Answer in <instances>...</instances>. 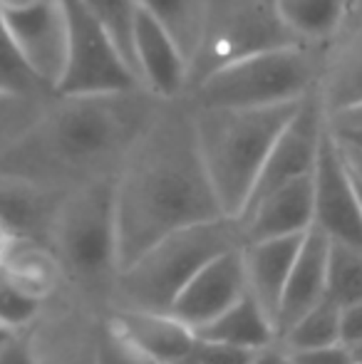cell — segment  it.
Masks as SVG:
<instances>
[{"instance_id": "cell-1", "label": "cell", "mask_w": 362, "mask_h": 364, "mask_svg": "<svg viewBox=\"0 0 362 364\" xmlns=\"http://www.w3.org/2000/svg\"><path fill=\"white\" fill-rule=\"evenodd\" d=\"M226 216L198 154L188 102L164 100L115 176L119 270L183 225Z\"/></svg>"}, {"instance_id": "cell-2", "label": "cell", "mask_w": 362, "mask_h": 364, "mask_svg": "<svg viewBox=\"0 0 362 364\" xmlns=\"http://www.w3.org/2000/svg\"><path fill=\"white\" fill-rule=\"evenodd\" d=\"M164 100L147 87L100 95H53L5 154L0 173L50 191L117 176Z\"/></svg>"}, {"instance_id": "cell-3", "label": "cell", "mask_w": 362, "mask_h": 364, "mask_svg": "<svg viewBox=\"0 0 362 364\" xmlns=\"http://www.w3.org/2000/svg\"><path fill=\"white\" fill-rule=\"evenodd\" d=\"M298 105L300 100L266 107L188 105L203 168L226 216L241 213L273 141Z\"/></svg>"}, {"instance_id": "cell-4", "label": "cell", "mask_w": 362, "mask_h": 364, "mask_svg": "<svg viewBox=\"0 0 362 364\" xmlns=\"http://www.w3.org/2000/svg\"><path fill=\"white\" fill-rule=\"evenodd\" d=\"M241 245V228L233 216H218L171 230L117 273L107 307L169 312L183 285L208 260Z\"/></svg>"}, {"instance_id": "cell-5", "label": "cell", "mask_w": 362, "mask_h": 364, "mask_svg": "<svg viewBox=\"0 0 362 364\" xmlns=\"http://www.w3.org/2000/svg\"><path fill=\"white\" fill-rule=\"evenodd\" d=\"M53 255L85 290L100 292L110 305L117 263L115 176L80 183L60 196L50 223Z\"/></svg>"}, {"instance_id": "cell-6", "label": "cell", "mask_w": 362, "mask_h": 364, "mask_svg": "<svg viewBox=\"0 0 362 364\" xmlns=\"http://www.w3.org/2000/svg\"><path fill=\"white\" fill-rule=\"evenodd\" d=\"M323 58L315 43L278 45L213 70L183 92L191 107H266L298 102L318 87Z\"/></svg>"}, {"instance_id": "cell-7", "label": "cell", "mask_w": 362, "mask_h": 364, "mask_svg": "<svg viewBox=\"0 0 362 364\" xmlns=\"http://www.w3.org/2000/svg\"><path fill=\"white\" fill-rule=\"evenodd\" d=\"M293 43L300 40L288 33L268 0H206L201 35L188 60L186 90L231 60Z\"/></svg>"}, {"instance_id": "cell-8", "label": "cell", "mask_w": 362, "mask_h": 364, "mask_svg": "<svg viewBox=\"0 0 362 364\" xmlns=\"http://www.w3.org/2000/svg\"><path fill=\"white\" fill-rule=\"evenodd\" d=\"M68 18L65 63L55 95H100L144 87L107 25L82 3L63 0Z\"/></svg>"}, {"instance_id": "cell-9", "label": "cell", "mask_w": 362, "mask_h": 364, "mask_svg": "<svg viewBox=\"0 0 362 364\" xmlns=\"http://www.w3.org/2000/svg\"><path fill=\"white\" fill-rule=\"evenodd\" d=\"M325 132V109L320 102L318 87L300 100L295 114L283 127L278 139L273 141L271 151H268L266 161H263L258 178L253 183L251 193H248L246 203H243L241 213L246 211L251 203L263 198L266 193L275 188L285 186L290 181H298L313 173L315 161H318L320 141H323Z\"/></svg>"}, {"instance_id": "cell-10", "label": "cell", "mask_w": 362, "mask_h": 364, "mask_svg": "<svg viewBox=\"0 0 362 364\" xmlns=\"http://www.w3.org/2000/svg\"><path fill=\"white\" fill-rule=\"evenodd\" d=\"M0 20L25 63L55 92L68 43L63 0H0Z\"/></svg>"}, {"instance_id": "cell-11", "label": "cell", "mask_w": 362, "mask_h": 364, "mask_svg": "<svg viewBox=\"0 0 362 364\" xmlns=\"http://www.w3.org/2000/svg\"><path fill=\"white\" fill-rule=\"evenodd\" d=\"M313 228L335 243L362 245V206L355 181L328 127L313 168Z\"/></svg>"}, {"instance_id": "cell-12", "label": "cell", "mask_w": 362, "mask_h": 364, "mask_svg": "<svg viewBox=\"0 0 362 364\" xmlns=\"http://www.w3.org/2000/svg\"><path fill=\"white\" fill-rule=\"evenodd\" d=\"M248 292L241 248L216 255L208 260L171 302L169 312L193 332L211 322L216 315L238 302Z\"/></svg>"}, {"instance_id": "cell-13", "label": "cell", "mask_w": 362, "mask_h": 364, "mask_svg": "<svg viewBox=\"0 0 362 364\" xmlns=\"http://www.w3.org/2000/svg\"><path fill=\"white\" fill-rule=\"evenodd\" d=\"M132 55L139 82L159 100H179L186 92L188 60L171 33L137 5L132 23Z\"/></svg>"}, {"instance_id": "cell-14", "label": "cell", "mask_w": 362, "mask_h": 364, "mask_svg": "<svg viewBox=\"0 0 362 364\" xmlns=\"http://www.w3.org/2000/svg\"><path fill=\"white\" fill-rule=\"evenodd\" d=\"M236 220L243 243L303 235L313 228V173L266 193Z\"/></svg>"}, {"instance_id": "cell-15", "label": "cell", "mask_w": 362, "mask_h": 364, "mask_svg": "<svg viewBox=\"0 0 362 364\" xmlns=\"http://www.w3.org/2000/svg\"><path fill=\"white\" fill-rule=\"evenodd\" d=\"M107 322L142 357L174 364L196 345L191 327L176 320L171 312L134 310V307H107Z\"/></svg>"}, {"instance_id": "cell-16", "label": "cell", "mask_w": 362, "mask_h": 364, "mask_svg": "<svg viewBox=\"0 0 362 364\" xmlns=\"http://www.w3.org/2000/svg\"><path fill=\"white\" fill-rule=\"evenodd\" d=\"M328 235H323L315 228L305 230L298 255L293 260V268H290L288 280H285L278 310H275V340L298 317H303L310 307H315L320 300L328 297Z\"/></svg>"}, {"instance_id": "cell-17", "label": "cell", "mask_w": 362, "mask_h": 364, "mask_svg": "<svg viewBox=\"0 0 362 364\" xmlns=\"http://www.w3.org/2000/svg\"><path fill=\"white\" fill-rule=\"evenodd\" d=\"M303 235L253 240V243L241 245L246 288L256 297L258 305L268 312L271 320H275V310H278L280 295H283L285 280H288V273L293 268V260L298 255Z\"/></svg>"}, {"instance_id": "cell-18", "label": "cell", "mask_w": 362, "mask_h": 364, "mask_svg": "<svg viewBox=\"0 0 362 364\" xmlns=\"http://www.w3.org/2000/svg\"><path fill=\"white\" fill-rule=\"evenodd\" d=\"M193 335L198 340L226 342V345L258 350V347L275 342V327L268 312L256 302V297L246 292L241 300L233 302L228 310H223L203 327H198Z\"/></svg>"}, {"instance_id": "cell-19", "label": "cell", "mask_w": 362, "mask_h": 364, "mask_svg": "<svg viewBox=\"0 0 362 364\" xmlns=\"http://www.w3.org/2000/svg\"><path fill=\"white\" fill-rule=\"evenodd\" d=\"M273 10L300 43H323L348 13V0H273Z\"/></svg>"}, {"instance_id": "cell-20", "label": "cell", "mask_w": 362, "mask_h": 364, "mask_svg": "<svg viewBox=\"0 0 362 364\" xmlns=\"http://www.w3.org/2000/svg\"><path fill=\"white\" fill-rule=\"evenodd\" d=\"M318 95L325 114L362 105V38L325 70L318 82Z\"/></svg>"}, {"instance_id": "cell-21", "label": "cell", "mask_w": 362, "mask_h": 364, "mask_svg": "<svg viewBox=\"0 0 362 364\" xmlns=\"http://www.w3.org/2000/svg\"><path fill=\"white\" fill-rule=\"evenodd\" d=\"M278 342L290 355L293 352L325 350V347L340 345V305L330 300V297L320 300L303 317H298L278 337Z\"/></svg>"}, {"instance_id": "cell-22", "label": "cell", "mask_w": 362, "mask_h": 364, "mask_svg": "<svg viewBox=\"0 0 362 364\" xmlns=\"http://www.w3.org/2000/svg\"><path fill=\"white\" fill-rule=\"evenodd\" d=\"M137 5L159 20L176 40L186 60H191L201 35L206 0H137Z\"/></svg>"}, {"instance_id": "cell-23", "label": "cell", "mask_w": 362, "mask_h": 364, "mask_svg": "<svg viewBox=\"0 0 362 364\" xmlns=\"http://www.w3.org/2000/svg\"><path fill=\"white\" fill-rule=\"evenodd\" d=\"M328 297L340 307L362 302V245L330 240Z\"/></svg>"}, {"instance_id": "cell-24", "label": "cell", "mask_w": 362, "mask_h": 364, "mask_svg": "<svg viewBox=\"0 0 362 364\" xmlns=\"http://www.w3.org/2000/svg\"><path fill=\"white\" fill-rule=\"evenodd\" d=\"M50 97H33L0 87V154L8 151L33 127Z\"/></svg>"}, {"instance_id": "cell-25", "label": "cell", "mask_w": 362, "mask_h": 364, "mask_svg": "<svg viewBox=\"0 0 362 364\" xmlns=\"http://www.w3.org/2000/svg\"><path fill=\"white\" fill-rule=\"evenodd\" d=\"M0 87H3V90L23 92V95H33V97L55 95V92L33 73V68L25 63L18 45L13 43L10 33L5 30L3 20H0Z\"/></svg>"}, {"instance_id": "cell-26", "label": "cell", "mask_w": 362, "mask_h": 364, "mask_svg": "<svg viewBox=\"0 0 362 364\" xmlns=\"http://www.w3.org/2000/svg\"><path fill=\"white\" fill-rule=\"evenodd\" d=\"M325 127L333 136L345 166L355 181H362V105L325 114Z\"/></svg>"}, {"instance_id": "cell-27", "label": "cell", "mask_w": 362, "mask_h": 364, "mask_svg": "<svg viewBox=\"0 0 362 364\" xmlns=\"http://www.w3.org/2000/svg\"><path fill=\"white\" fill-rule=\"evenodd\" d=\"M40 307H43V297L20 285L10 270L0 268V325L8 330L30 327L40 315Z\"/></svg>"}, {"instance_id": "cell-28", "label": "cell", "mask_w": 362, "mask_h": 364, "mask_svg": "<svg viewBox=\"0 0 362 364\" xmlns=\"http://www.w3.org/2000/svg\"><path fill=\"white\" fill-rule=\"evenodd\" d=\"M82 3L107 25V30H110L112 38L117 40V45H119V50L124 53V58L129 60L132 70L137 73L134 55H132V23H134L137 0H82Z\"/></svg>"}, {"instance_id": "cell-29", "label": "cell", "mask_w": 362, "mask_h": 364, "mask_svg": "<svg viewBox=\"0 0 362 364\" xmlns=\"http://www.w3.org/2000/svg\"><path fill=\"white\" fill-rule=\"evenodd\" d=\"M144 357L137 350H132L124 340L115 332V327L102 317L97 322L95 335V364H142Z\"/></svg>"}, {"instance_id": "cell-30", "label": "cell", "mask_w": 362, "mask_h": 364, "mask_svg": "<svg viewBox=\"0 0 362 364\" xmlns=\"http://www.w3.org/2000/svg\"><path fill=\"white\" fill-rule=\"evenodd\" d=\"M193 355L203 364H251L256 350L248 347L226 345V342H211V340H198L193 345Z\"/></svg>"}, {"instance_id": "cell-31", "label": "cell", "mask_w": 362, "mask_h": 364, "mask_svg": "<svg viewBox=\"0 0 362 364\" xmlns=\"http://www.w3.org/2000/svg\"><path fill=\"white\" fill-rule=\"evenodd\" d=\"M0 364H40L33 347V335L28 330H13L0 345Z\"/></svg>"}, {"instance_id": "cell-32", "label": "cell", "mask_w": 362, "mask_h": 364, "mask_svg": "<svg viewBox=\"0 0 362 364\" xmlns=\"http://www.w3.org/2000/svg\"><path fill=\"white\" fill-rule=\"evenodd\" d=\"M362 340V302L340 307V345L353 347Z\"/></svg>"}, {"instance_id": "cell-33", "label": "cell", "mask_w": 362, "mask_h": 364, "mask_svg": "<svg viewBox=\"0 0 362 364\" xmlns=\"http://www.w3.org/2000/svg\"><path fill=\"white\" fill-rule=\"evenodd\" d=\"M290 362L293 364H355V360L348 352V347H343V345L325 347V350L293 352V355H290Z\"/></svg>"}, {"instance_id": "cell-34", "label": "cell", "mask_w": 362, "mask_h": 364, "mask_svg": "<svg viewBox=\"0 0 362 364\" xmlns=\"http://www.w3.org/2000/svg\"><path fill=\"white\" fill-rule=\"evenodd\" d=\"M251 364H293V362H290V352L275 340L266 347H258Z\"/></svg>"}, {"instance_id": "cell-35", "label": "cell", "mask_w": 362, "mask_h": 364, "mask_svg": "<svg viewBox=\"0 0 362 364\" xmlns=\"http://www.w3.org/2000/svg\"><path fill=\"white\" fill-rule=\"evenodd\" d=\"M348 352H350V357L355 360V364H362V340L358 342V345L348 347Z\"/></svg>"}, {"instance_id": "cell-36", "label": "cell", "mask_w": 362, "mask_h": 364, "mask_svg": "<svg viewBox=\"0 0 362 364\" xmlns=\"http://www.w3.org/2000/svg\"><path fill=\"white\" fill-rule=\"evenodd\" d=\"M174 364H203L201 360H198V357L196 355H193V350L191 352H188V355L186 357H181V360H176Z\"/></svg>"}, {"instance_id": "cell-37", "label": "cell", "mask_w": 362, "mask_h": 364, "mask_svg": "<svg viewBox=\"0 0 362 364\" xmlns=\"http://www.w3.org/2000/svg\"><path fill=\"white\" fill-rule=\"evenodd\" d=\"M10 332H13V330H8V327H3V325H0V345H3V342L8 340V335H10Z\"/></svg>"}, {"instance_id": "cell-38", "label": "cell", "mask_w": 362, "mask_h": 364, "mask_svg": "<svg viewBox=\"0 0 362 364\" xmlns=\"http://www.w3.org/2000/svg\"><path fill=\"white\" fill-rule=\"evenodd\" d=\"M355 181V178H353ZM355 188H358V196H360V206H362V181H355Z\"/></svg>"}, {"instance_id": "cell-39", "label": "cell", "mask_w": 362, "mask_h": 364, "mask_svg": "<svg viewBox=\"0 0 362 364\" xmlns=\"http://www.w3.org/2000/svg\"><path fill=\"white\" fill-rule=\"evenodd\" d=\"M142 364H166V362H156V360H147V357H144V360H142Z\"/></svg>"}, {"instance_id": "cell-40", "label": "cell", "mask_w": 362, "mask_h": 364, "mask_svg": "<svg viewBox=\"0 0 362 364\" xmlns=\"http://www.w3.org/2000/svg\"><path fill=\"white\" fill-rule=\"evenodd\" d=\"M268 3H273V0H268Z\"/></svg>"}]
</instances>
